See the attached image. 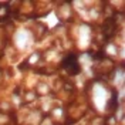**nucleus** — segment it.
Segmentation results:
<instances>
[{"instance_id":"nucleus-1","label":"nucleus","mask_w":125,"mask_h":125,"mask_svg":"<svg viewBox=\"0 0 125 125\" xmlns=\"http://www.w3.org/2000/svg\"><path fill=\"white\" fill-rule=\"evenodd\" d=\"M61 65H62V68L67 71L68 74H71V75H75V74H78L81 71L80 64H78V58L75 54H68L67 57H64Z\"/></svg>"}]
</instances>
